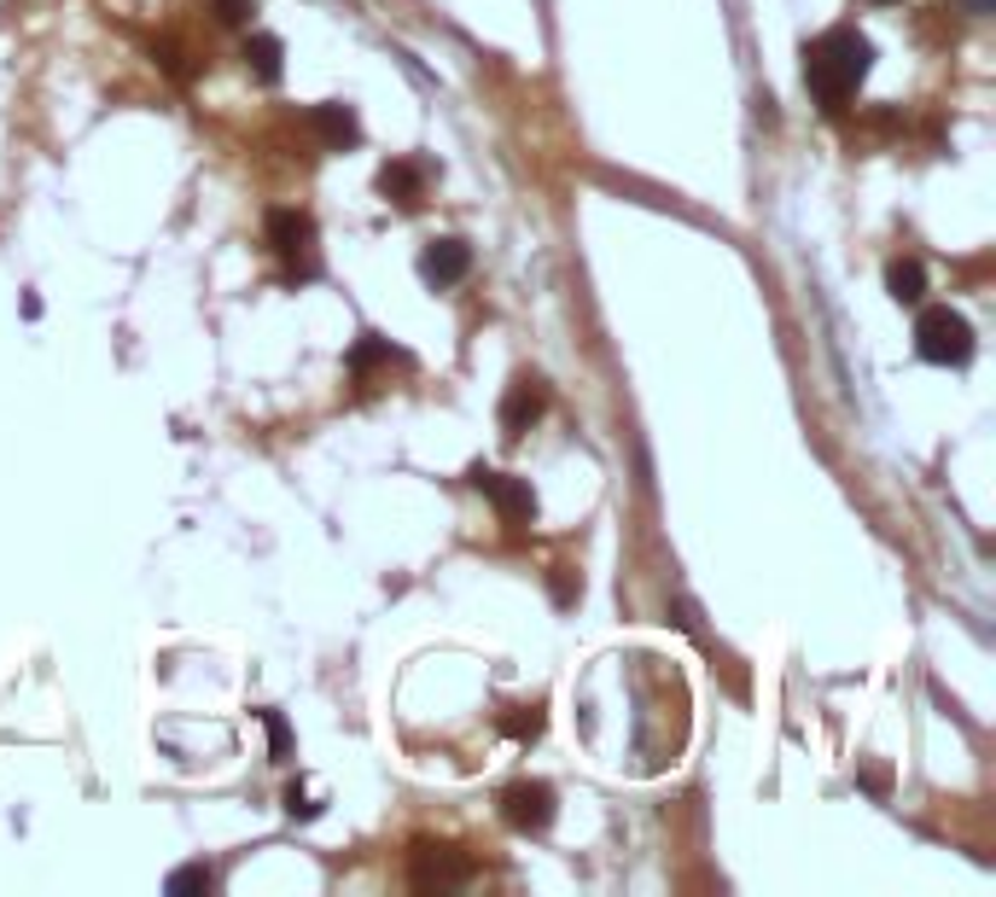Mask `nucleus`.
Returning <instances> with one entry per match:
<instances>
[{"label":"nucleus","mask_w":996,"mask_h":897,"mask_svg":"<svg viewBox=\"0 0 996 897\" xmlns=\"http://www.w3.org/2000/svg\"><path fill=\"white\" fill-rule=\"evenodd\" d=\"M280 59H286V47H280L274 36H251V41H245V65L257 70L263 82H280V70H286Z\"/></svg>","instance_id":"nucleus-12"},{"label":"nucleus","mask_w":996,"mask_h":897,"mask_svg":"<svg viewBox=\"0 0 996 897\" xmlns=\"http://www.w3.org/2000/svg\"><path fill=\"white\" fill-rule=\"evenodd\" d=\"M543 408H548L543 379H514V384H507V397H501V431H507V438H525V431L543 420Z\"/></svg>","instance_id":"nucleus-7"},{"label":"nucleus","mask_w":996,"mask_h":897,"mask_svg":"<svg viewBox=\"0 0 996 897\" xmlns=\"http://www.w3.org/2000/svg\"><path fill=\"white\" fill-rule=\"evenodd\" d=\"M385 355H391V344L379 339V332H368V339H362V344L350 350V373H368L373 362H385Z\"/></svg>","instance_id":"nucleus-14"},{"label":"nucleus","mask_w":996,"mask_h":897,"mask_svg":"<svg viewBox=\"0 0 996 897\" xmlns=\"http://www.w3.org/2000/svg\"><path fill=\"white\" fill-rule=\"evenodd\" d=\"M501 729L514 734V740H530V734H543V711L525 705V711H514V716H501Z\"/></svg>","instance_id":"nucleus-16"},{"label":"nucleus","mask_w":996,"mask_h":897,"mask_svg":"<svg viewBox=\"0 0 996 897\" xmlns=\"http://www.w3.org/2000/svg\"><path fill=\"white\" fill-rule=\"evenodd\" d=\"M554 787L548 781H514L501 792V816H507V828H519V833H543L554 822Z\"/></svg>","instance_id":"nucleus-3"},{"label":"nucleus","mask_w":996,"mask_h":897,"mask_svg":"<svg viewBox=\"0 0 996 897\" xmlns=\"http://www.w3.org/2000/svg\"><path fill=\"white\" fill-rule=\"evenodd\" d=\"M554 595H559V606H572V601H577V588H572L566 566H554Z\"/></svg>","instance_id":"nucleus-19"},{"label":"nucleus","mask_w":996,"mask_h":897,"mask_svg":"<svg viewBox=\"0 0 996 897\" xmlns=\"http://www.w3.org/2000/svg\"><path fill=\"white\" fill-rule=\"evenodd\" d=\"M286 816H292V822H310V816H321L315 792L303 787V781H292V787H286Z\"/></svg>","instance_id":"nucleus-15"},{"label":"nucleus","mask_w":996,"mask_h":897,"mask_svg":"<svg viewBox=\"0 0 996 897\" xmlns=\"http://www.w3.org/2000/svg\"><path fill=\"white\" fill-rule=\"evenodd\" d=\"M268 245L286 256V263H297V256H310L315 251V222L303 216V211H292V204H280V211H268Z\"/></svg>","instance_id":"nucleus-8"},{"label":"nucleus","mask_w":996,"mask_h":897,"mask_svg":"<svg viewBox=\"0 0 996 897\" xmlns=\"http://www.w3.org/2000/svg\"><path fill=\"white\" fill-rule=\"evenodd\" d=\"M310 128H315V135H321L332 152H344V146L362 140V123H355V111H350V106H339V99L315 106V111H310Z\"/></svg>","instance_id":"nucleus-9"},{"label":"nucleus","mask_w":996,"mask_h":897,"mask_svg":"<svg viewBox=\"0 0 996 897\" xmlns=\"http://www.w3.org/2000/svg\"><path fill=\"white\" fill-rule=\"evenodd\" d=\"M216 18L222 23H251V12H257V0H211Z\"/></svg>","instance_id":"nucleus-18"},{"label":"nucleus","mask_w":996,"mask_h":897,"mask_svg":"<svg viewBox=\"0 0 996 897\" xmlns=\"http://www.w3.org/2000/svg\"><path fill=\"white\" fill-rule=\"evenodd\" d=\"M472 490H484L496 501V513L507 525H530L536 519V496H530V484L525 478H507V472H490V467H472Z\"/></svg>","instance_id":"nucleus-5"},{"label":"nucleus","mask_w":996,"mask_h":897,"mask_svg":"<svg viewBox=\"0 0 996 897\" xmlns=\"http://www.w3.org/2000/svg\"><path fill=\"white\" fill-rule=\"evenodd\" d=\"M472 274V245L461 240H431L420 251V280L431 292H449V286H461V280Z\"/></svg>","instance_id":"nucleus-6"},{"label":"nucleus","mask_w":996,"mask_h":897,"mask_svg":"<svg viewBox=\"0 0 996 897\" xmlns=\"http://www.w3.org/2000/svg\"><path fill=\"white\" fill-rule=\"evenodd\" d=\"M915 350L938 368H961L974 355V326H967V315L938 303V310H921V321H915Z\"/></svg>","instance_id":"nucleus-2"},{"label":"nucleus","mask_w":996,"mask_h":897,"mask_svg":"<svg viewBox=\"0 0 996 897\" xmlns=\"http://www.w3.org/2000/svg\"><path fill=\"white\" fill-rule=\"evenodd\" d=\"M875 47L857 30H828L804 47V88L822 99V111H846V99L857 94V82L868 76Z\"/></svg>","instance_id":"nucleus-1"},{"label":"nucleus","mask_w":996,"mask_h":897,"mask_svg":"<svg viewBox=\"0 0 996 897\" xmlns=\"http://www.w3.org/2000/svg\"><path fill=\"white\" fill-rule=\"evenodd\" d=\"M420 187H426V169L408 164V158H391L385 169H379V193L397 198V204H420Z\"/></svg>","instance_id":"nucleus-11"},{"label":"nucleus","mask_w":996,"mask_h":897,"mask_svg":"<svg viewBox=\"0 0 996 897\" xmlns=\"http://www.w3.org/2000/svg\"><path fill=\"white\" fill-rule=\"evenodd\" d=\"M263 723H268V740H274V758H292V734H286V716H280V711H263Z\"/></svg>","instance_id":"nucleus-17"},{"label":"nucleus","mask_w":996,"mask_h":897,"mask_svg":"<svg viewBox=\"0 0 996 897\" xmlns=\"http://www.w3.org/2000/svg\"><path fill=\"white\" fill-rule=\"evenodd\" d=\"M467 880H472V862L455 845H414V891H449Z\"/></svg>","instance_id":"nucleus-4"},{"label":"nucleus","mask_w":996,"mask_h":897,"mask_svg":"<svg viewBox=\"0 0 996 897\" xmlns=\"http://www.w3.org/2000/svg\"><path fill=\"white\" fill-rule=\"evenodd\" d=\"M216 886V868L211 862H187L169 875V897H187V891H211Z\"/></svg>","instance_id":"nucleus-13"},{"label":"nucleus","mask_w":996,"mask_h":897,"mask_svg":"<svg viewBox=\"0 0 996 897\" xmlns=\"http://www.w3.org/2000/svg\"><path fill=\"white\" fill-rule=\"evenodd\" d=\"M886 292H891V303H921L927 298V269L915 263V256H891L886 263Z\"/></svg>","instance_id":"nucleus-10"}]
</instances>
